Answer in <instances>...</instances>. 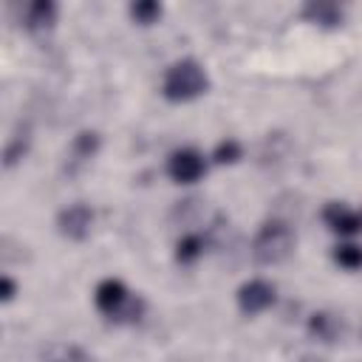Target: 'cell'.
<instances>
[{
    "label": "cell",
    "instance_id": "3",
    "mask_svg": "<svg viewBox=\"0 0 362 362\" xmlns=\"http://www.w3.org/2000/svg\"><path fill=\"white\" fill-rule=\"evenodd\" d=\"M206 173V161L198 150L192 147H184V150H175L170 158H167V175L178 184H195L201 181Z\"/></svg>",
    "mask_w": 362,
    "mask_h": 362
},
{
    "label": "cell",
    "instance_id": "17",
    "mask_svg": "<svg viewBox=\"0 0 362 362\" xmlns=\"http://www.w3.org/2000/svg\"><path fill=\"white\" fill-rule=\"evenodd\" d=\"M14 294H17V283H14L8 274H3V277H0V300L8 303V300H14Z\"/></svg>",
    "mask_w": 362,
    "mask_h": 362
},
{
    "label": "cell",
    "instance_id": "15",
    "mask_svg": "<svg viewBox=\"0 0 362 362\" xmlns=\"http://www.w3.org/2000/svg\"><path fill=\"white\" fill-rule=\"evenodd\" d=\"M240 156H243V147H240L238 139H221L215 144V150H212V161L215 164H235Z\"/></svg>",
    "mask_w": 362,
    "mask_h": 362
},
{
    "label": "cell",
    "instance_id": "9",
    "mask_svg": "<svg viewBox=\"0 0 362 362\" xmlns=\"http://www.w3.org/2000/svg\"><path fill=\"white\" fill-rule=\"evenodd\" d=\"M303 17L317 23V25H325V28H337L342 25V8L337 3H320V0H311L303 6Z\"/></svg>",
    "mask_w": 362,
    "mask_h": 362
},
{
    "label": "cell",
    "instance_id": "11",
    "mask_svg": "<svg viewBox=\"0 0 362 362\" xmlns=\"http://www.w3.org/2000/svg\"><path fill=\"white\" fill-rule=\"evenodd\" d=\"M71 150H74V158H76V161H88V158L99 150V133H93V130H82V133H76Z\"/></svg>",
    "mask_w": 362,
    "mask_h": 362
},
{
    "label": "cell",
    "instance_id": "16",
    "mask_svg": "<svg viewBox=\"0 0 362 362\" xmlns=\"http://www.w3.org/2000/svg\"><path fill=\"white\" fill-rule=\"evenodd\" d=\"M130 17H133L139 25H153V23H158V17H161V6L153 3V0H139V3L130 6Z\"/></svg>",
    "mask_w": 362,
    "mask_h": 362
},
{
    "label": "cell",
    "instance_id": "6",
    "mask_svg": "<svg viewBox=\"0 0 362 362\" xmlns=\"http://www.w3.org/2000/svg\"><path fill=\"white\" fill-rule=\"evenodd\" d=\"M127 300H130V291H127L124 283L116 280V277H107V280H102V283L93 288V303H96V308H99L102 314H107V317H116Z\"/></svg>",
    "mask_w": 362,
    "mask_h": 362
},
{
    "label": "cell",
    "instance_id": "8",
    "mask_svg": "<svg viewBox=\"0 0 362 362\" xmlns=\"http://www.w3.org/2000/svg\"><path fill=\"white\" fill-rule=\"evenodd\" d=\"M54 20H57V6L51 0H34L25 14V28L34 34H45V31H51Z\"/></svg>",
    "mask_w": 362,
    "mask_h": 362
},
{
    "label": "cell",
    "instance_id": "10",
    "mask_svg": "<svg viewBox=\"0 0 362 362\" xmlns=\"http://www.w3.org/2000/svg\"><path fill=\"white\" fill-rule=\"evenodd\" d=\"M308 331H311L317 339H322V342H334V339H337V334L342 331V325H339V320H337L334 314L320 311V314H314V317H311Z\"/></svg>",
    "mask_w": 362,
    "mask_h": 362
},
{
    "label": "cell",
    "instance_id": "5",
    "mask_svg": "<svg viewBox=\"0 0 362 362\" xmlns=\"http://www.w3.org/2000/svg\"><path fill=\"white\" fill-rule=\"evenodd\" d=\"M274 303V286L266 280H249L238 288V308L243 314H260Z\"/></svg>",
    "mask_w": 362,
    "mask_h": 362
},
{
    "label": "cell",
    "instance_id": "2",
    "mask_svg": "<svg viewBox=\"0 0 362 362\" xmlns=\"http://www.w3.org/2000/svg\"><path fill=\"white\" fill-rule=\"evenodd\" d=\"M294 243L297 240H294V232H291L288 223H283V221H266L257 229L255 240H252V255H255L257 263L274 266V263H283L294 252Z\"/></svg>",
    "mask_w": 362,
    "mask_h": 362
},
{
    "label": "cell",
    "instance_id": "4",
    "mask_svg": "<svg viewBox=\"0 0 362 362\" xmlns=\"http://www.w3.org/2000/svg\"><path fill=\"white\" fill-rule=\"evenodd\" d=\"M90 223H93V212H90L88 204H71L57 215L59 232L71 240H85L88 232H90Z\"/></svg>",
    "mask_w": 362,
    "mask_h": 362
},
{
    "label": "cell",
    "instance_id": "7",
    "mask_svg": "<svg viewBox=\"0 0 362 362\" xmlns=\"http://www.w3.org/2000/svg\"><path fill=\"white\" fill-rule=\"evenodd\" d=\"M322 218H325V223H328L334 232H339V235H356V232L362 229L359 212L348 209L345 204H328L325 212H322Z\"/></svg>",
    "mask_w": 362,
    "mask_h": 362
},
{
    "label": "cell",
    "instance_id": "13",
    "mask_svg": "<svg viewBox=\"0 0 362 362\" xmlns=\"http://www.w3.org/2000/svg\"><path fill=\"white\" fill-rule=\"evenodd\" d=\"M204 252V240L198 235H184L178 243H175V260L178 263H192L198 260Z\"/></svg>",
    "mask_w": 362,
    "mask_h": 362
},
{
    "label": "cell",
    "instance_id": "1",
    "mask_svg": "<svg viewBox=\"0 0 362 362\" xmlns=\"http://www.w3.org/2000/svg\"><path fill=\"white\" fill-rule=\"evenodd\" d=\"M209 79L206 71L195 62V59H178L167 68L164 82H161V93L170 102H189L201 93H206Z\"/></svg>",
    "mask_w": 362,
    "mask_h": 362
},
{
    "label": "cell",
    "instance_id": "14",
    "mask_svg": "<svg viewBox=\"0 0 362 362\" xmlns=\"http://www.w3.org/2000/svg\"><path fill=\"white\" fill-rule=\"evenodd\" d=\"M334 260H337L342 269L356 272V269H362V246H356V243H339V246L334 249Z\"/></svg>",
    "mask_w": 362,
    "mask_h": 362
},
{
    "label": "cell",
    "instance_id": "12",
    "mask_svg": "<svg viewBox=\"0 0 362 362\" xmlns=\"http://www.w3.org/2000/svg\"><path fill=\"white\" fill-rule=\"evenodd\" d=\"M28 150V127H20L11 139H8V144H6V153H3V164L6 167H14L20 158H23V153Z\"/></svg>",
    "mask_w": 362,
    "mask_h": 362
}]
</instances>
